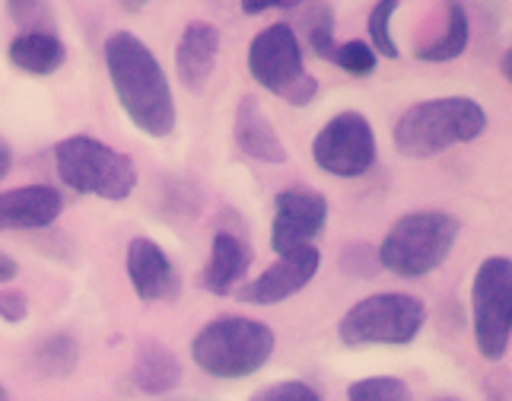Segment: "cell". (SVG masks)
I'll return each mask as SVG.
<instances>
[{
    "mask_svg": "<svg viewBox=\"0 0 512 401\" xmlns=\"http://www.w3.org/2000/svg\"><path fill=\"white\" fill-rule=\"evenodd\" d=\"M105 71L125 115L150 137H166L175 128V99L163 64L134 32H115L102 48Z\"/></svg>",
    "mask_w": 512,
    "mask_h": 401,
    "instance_id": "6da1fadb",
    "label": "cell"
},
{
    "mask_svg": "<svg viewBox=\"0 0 512 401\" xmlns=\"http://www.w3.org/2000/svg\"><path fill=\"white\" fill-rule=\"evenodd\" d=\"M487 131V112L468 96L423 99L395 121V147L414 160H430L458 144H471Z\"/></svg>",
    "mask_w": 512,
    "mask_h": 401,
    "instance_id": "7a4b0ae2",
    "label": "cell"
},
{
    "mask_svg": "<svg viewBox=\"0 0 512 401\" xmlns=\"http://www.w3.org/2000/svg\"><path fill=\"white\" fill-rule=\"evenodd\" d=\"M274 344V331L264 322L245 316H220L194 335L191 360L214 379H245L271 360Z\"/></svg>",
    "mask_w": 512,
    "mask_h": 401,
    "instance_id": "3957f363",
    "label": "cell"
},
{
    "mask_svg": "<svg viewBox=\"0 0 512 401\" xmlns=\"http://www.w3.org/2000/svg\"><path fill=\"white\" fill-rule=\"evenodd\" d=\"M462 220L446 211H414L404 214L379 246V268L398 277H427L449 258Z\"/></svg>",
    "mask_w": 512,
    "mask_h": 401,
    "instance_id": "277c9868",
    "label": "cell"
},
{
    "mask_svg": "<svg viewBox=\"0 0 512 401\" xmlns=\"http://www.w3.org/2000/svg\"><path fill=\"white\" fill-rule=\"evenodd\" d=\"M55 166L61 182L77 195L125 201L137 188V166L131 156L112 150L90 134L64 137L55 147Z\"/></svg>",
    "mask_w": 512,
    "mask_h": 401,
    "instance_id": "5b68a950",
    "label": "cell"
},
{
    "mask_svg": "<svg viewBox=\"0 0 512 401\" xmlns=\"http://www.w3.org/2000/svg\"><path fill=\"white\" fill-rule=\"evenodd\" d=\"M249 74L258 86L280 96L290 106H309L319 93V80L303 67V42L290 23L261 29L249 45Z\"/></svg>",
    "mask_w": 512,
    "mask_h": 401,
    "instance_id": "8992f818",
    "label": "cell"
},
{
    "mask_svg": "<svg viewBox=\"0 0 512 401\" xmlns=\"http://www.w3.org/2000/svg\"><path fill=\"white\" fill-rule=\"evenodd\" d=\"M423 322H427V306L411 293H373L366 300L353 303L344 319L338 322V338L347 347H369V344H411Z\"/></svg>",
    "mask_w": 512,
    "mask_h": 401,
    "instance_id": "52a82bcc",
    "label": "cell"
},
{
    "mask_svg": "<svg viewBox=\"0 0 512 401\" xmlns=\"http://www.w3.org/2000/svg\"><path fill=\"white\" fill-rule=\"evenodd\" d=\"M471 322L474 344L484 360H503L512 331V261L493 255L481 261L471 284Z\"/></svg>",
    "mask_w": 512,
    "mask_h": 401,
    "instance_id": "ba28073f",
    "label": "cell"
},
{
    "mask_svg": "<svg viewBox=\"0 0 512 401\" xmlns=\"http://www.w3.org/2000/svg\"><path fill=\"white\" fill-rule=\"evenodd\" d=\"M312 156L322 172L338 179H357L376 163V134L360 112H341L315 134Z\"/></svg>",
    "mask_w": 512,
    "mask_h": 401,
    "instance_id": "9c48e42d",
    "label": "cell"
},
{
    "mask_svg": "<svg viewBox=\"0 0 512 401\" xmlns=\"http://www.w3.org/2000/svg\"><path fill=\"white\" fill-rule=\"evenodd\" d=\"M328 223V198L322 191L293 185L274 198V223H271V249L277 255H290L312 246V239Z\"/></svg>",
    "mask_w": 512,
    "mask_h": 401,
    "instance_id": "30bf717a",
    "label": "cell"
},
{
    "mask_svg": "<svg viewBox=\"0 0 512 401\" xmlns=\"http://www.w3.org/2000/svg\"><path fill=\"white\" fill-rule=\"evenodd\" d=\"M319 268H322V255L315 246H306V249L290 252V255H280L268 271H261L255 281H249L245 287L236 290V300L249 303V306L284 303V300H290L293 293L309 287L312 277L319 274Z\"/></svg>",
    "mask_w": 512,
    "mask_h": 401,
    "instance_id": "8fae6325",
    "label": "cell"
},
{
    "mask_svg": "<svg viewBox=\"0 0 512 401\" xmlns=\"http://www.w3.org/2000/svg\"><path fill=\"white\" fill-rule=\"evenodd\" d=\"M125 268L134 293L144 303H169L182 293V277L175 271L172 258L147 236L128 242Z\"/></svg>",
    "mask_w": 512,
    "mask_h": 401,
    "instance_id": "7c38bea8",
    "label": "cell"
},
{
    "mask_svg": "<svg viewBox=\"0 0 512 401\" xmlns=\"http://www.w3.org/2000/svg\"><path fill=\"white\" fill-rule=\"evenodd\" d=\"M64 211V198L51 185H23L0 191V233L45 230Z\"/></svg>",
    "mask_w": 512,
    "mask_h": 401,
    "instance_id": "4fadbf2b",
    "label": "cell"
},
{
    "mask_svg": "<svg viewBox=\"0 0 512 401\" xmlns=\"http://www.w3.org/2000/svg\"><path fill=\"white\" fill-rule=\"evenodd\" d=\"M220 55V32L214 23L194 20L185 26L179 45H175V67H179V77L185 83V90L201 93L204 86L214 77Z\"/></svg>",
    "mask_w": 512,
    "mask_h": 401,
    "instance_id": "5bb4252c",
    "label": "cell"
},
{
    "mask_svg": "<svg viewBox=\"0 0 512 401\" xmlns=\"http://www.w3.org/2000/svg\"><path fill=\"white\" fill-rule=\"evenodd\" d=\"M252 265V246L249 239L242 233H233V230H220L210 242V261L201 274V284L204 290L217 293V296H226L233 293L236 284L245 277Z\"/></svg>",
    "mask_w": 512,
    "mask_h": 401,
    "instance_id": "9a60e30c",
    "label": "cell"
},
{
    "mask_svg": "<svg viewBox=\"0 0 512 401\" xmlns=\"http://www.w3.org/2000/svg\"><path fill=\"white\" fill-rule=\"evenodd\" d=\"M236 144L239 150L249 156V160H258V163H287V147L284 141L277 137L274 125L264 115V109L258 106L255 96H242L239 106H236Z\"/></svg>",
    "mask_w": 512,
    "mask_h": 401,
    "instance_id": "2e32d148",
    "label": "cell"
},
{
    "mask_svg": "<svg viewBox=\"0 0 512 401\" xmlns=\"http://www.w3.org/2000/svg\"><path fill=\"white\" fill-rule=\"evenodd\" d=\"M131 382L144 395H166L172 389H179L182 363L163 341H140L131 366Z\"/></svg>",
    "mask_w": 512,
    "mask_h": 401,
    "instance_id": "e0dca14e",
    "label": "cell"
},
{
    "mask_svg": "<svg viewBox=\"0 0 512 401\" xmlns=\"http://www.w3.org/2000/svg\"><path fill=\"white\" fill-rule=\"evenodd\" d=\"M7 55L16 71L32 74V77H48L64 64L67 48L55 32H20V36L10 42Z\"/></svg>",
    "mask_w": 512,
    "mask_h": 401,
    "instance_id": "ac0fdd59",
    "label": "cell"
},
{
    "mask_svg": "<svg viewBox=\"0 0 512 401\" xmlns=\"http://www.w3.org/2000/svg\"><path fill=\"white\" fill-rule=\"evenodd\" d=\"M471 39V23L468 10L462 4H446L443 7V29L430 39H420L414 48V58L420 61H452L462 58Z\"/></svg>",
    "mask_w": 512,
    "mask_h": 401,
    "instance_id": "d6986e66",
    "label": "cell"
},
{
    "mask_svg": "<svg viewBox=\"0 0 512 401\" xmlns=\"http://www.w3.org/2000/svg\"><path fill=\"white\" fill-rule=\"evenodd\" d=\"M80 363V344L74 335L67 331H58V335H48L45 341H39L32 354V366L48 379H64L77 370Z\"/></svg>",
    "mask_w": 512,
    "mask_h": 401,
    "instance_id": "ffe728a7",
    "label": "cell"
},
{
    "mask_svg": "<svg viewBox=\"0 0 512 401\" xmlns=\"http://www.w3.org/2000/svg\"><path fill=\"white\" fill-rule=\"evenodd\" d=\"M299 32H303V39L309 45V51L315 58L322 61H331L334 58V29H338V20H334V7L331 4H306L299 7Z\"/></svg>",
    "mask_w": 512,
    "mask_h": 401,
    "instance_id": "44dd1931",
    "label": "cell"
},
{
    "mask_svg": "<svg viewBox=\"0 0 512 401\" xmlns=\"http://www.w3.org/2000/svg\"><path fill=\"white\" fill-rule=\"evenodd\" d=\"M347 401H411V389L398 376H366L350 382Z\"/></svg>",
    "mask_w": 512,
    "mask_h": 401,
    "instance_id": "7402d4cb",
    "label": "cell"
},
{
    "mask_svg": "<svg viewBox=\"0 0 512 401\" xmlns=\"http://www.w3.org/2000/svg\"><path fill=\"white\" fill-rule=\"evenodd\" d=\"M398 13V4L395 0H382V4H376L373 10H369V39H373V51H379V55L385 58H398V42L392 36V16Z\"/></svg>",
    "mask_w": 512,
    "mask_h": 401,
    "instance_id": "603a6c76",
    "label": "cell"
},
{
    "mask_svg": "<svg viewBox=\"0 0 512 401\" xmlns=\"http://www.w3.org/2000/svg\"><path fill=\"white\" fill-rule=\"evenodd\" d=\"M334 64L341 67V71H347L350 77H369L376 71V51L369 48L366 42H344L334 48Z\"/></svg>",
    "mask_w": 512,
    "mask_h": 401,
    "instance_id": "cb8c5ba5",
    "label": "cell"
},
{
    "mask_svg": "<svg viewBox=\"0 0 512 401\" xmlns=\"http://www.w3.org/2000/svg\"><path fill=\"white\" fill-rule=\"evenodd\" d=\"M7 10L16 26H23V32H55L51 29V7L39 4V0H13Z\"/></svg>",
    "mask_w": 512,
    "mask_h": 401,
    "instance_id": "d4e9b609",
    "label": "cell"
},
{
    "mask_svg": "<svg viewBox=\"0 0 512 401\" xmlns=\"http://www.w3.org/2000/svg\"><path fill=\"white\" fill-rule=\"evenodd\" d=\"M249 401H322V395L312 386L299 379H287V382H274V386L255 392Z\"/></svg>",
    "mask_w": 512,
    "mask_h": 401,
    "instance_id": "484cf974",
    "label": "cell"
},
{
    "mask_svg": "<svg viewBox=\"0 0 512 401\" xmlns=\"http://www.w3.org/2000/svg\"><path fill=\"white\" fill-rule=\"evenodd\" d=\"M341 265H344L347 274H363V277H369V274H376V268H379V255L369 249L366 242H353V246L344 249Z\"/></svg>",
    "mask_w": 512,
    "mask_h": 401,
    "instance_id": "4316f807",
    "label": "cell"
},
{
    "mask_svg": "<svg viewBox=\"0 0 512 401\" xmlns=\"http://www.w3.org/2000/svg\"><path fill=\"white\" fill-rule=\"evenodd\" d=\"M29 316V300L20 290H0V319L20 325Z\"/></svg>",
    "mask_w": 512,
    "mask_h": 401,
    "instance_id": "83f0119b",
    "label": "cell"
},
{
    "mask_svg": "<svg viewBox=\"0 0 512 401\" xmlns=\"http://www.w3.org/2000/svg\"><path fill=\"white\" fill-rule=\"evenodd\" d=\"M20 274V265L10 258V255H4L0 252V284H7V281H13V277Z\"/></svg>",
    "mask_w": 512,
    "mask_h": 401,
    "instance_id": "f1b7e54d",
    "label": "cell"
},
{
    "mask_svg": "<svg viewBox=\"0 0 512 401\" xmlns=\"http://www.w3.org/2000/svg\"><path fill=\"white\" fill-rule=\"evenodd\" d=\"M10 169H13V147L0 137V179H4Z\"/></svg>",
    "mask_w": 512,
    "mask_h": 401,
    "instance_id": "f546056e",
    "label": "cell"
},
{
    "mask_svg": "<svg viewBox=\"0 0 512 401\" xmlns=\"http://www.w3.org/2000/svg\"><path fill=\"white\" fill-rule=\"evenodd\" d=\"M271 10H280L277 4H245L242 13H249V16H261V13H271Z\"/></svg>",
    "mask_w": 512,
    "mask_h": 401,
    "instance_id": "4dcf8cb0",
    "label": "cell"
},
{
    "mask_svg": "<svg viewBox=\"0 0 512 401\" xmlns=\"http://www.w3.org/2000/svg\"><path fill=\"white\" fill-rule=\"evenodd\" d=\"M0 401H7V389L4 386H0Z\"/></svg>",
    "mask_w": 512,
    "mask_h": 401,
    "instance_id": "1f68e13d",
    "label": "cell"
},
{
    "mask_svg": "<svg viewBox=\"0 0 512 401\" xmlns=\"http://www.w3.org/2000/svg\"><path fill=\"white\" fill-rule=\"evenodd\" d=\"M166 401H188V398H166Z\"/></svg>",
    "mask_w": 512,
    "mask_h": 401,
    "instance_id": "d6a6232c",
    "label": "cell"
}]
</instances>
